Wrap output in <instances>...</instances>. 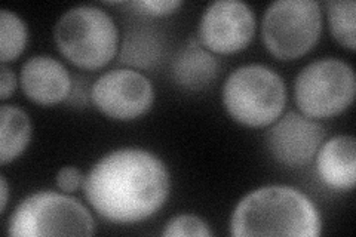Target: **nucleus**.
<instances>
[{"label":"nucleus","instance_id":"nucleus-1","mask_svg":"<svg viewBox=\"0 0 356 237\" xmlns=\"http://www.w3.org/2000/svg\"><path fill=\"white\" fill-rule=\"evenodd\" d=\"M85 196L103 218L131 224L150 218L170 195L168 169L140 149L111 152L98 161L83 183Z\"/></svg>","mask_w":356,"mask_h":237},{"label":"nucleus","instance_id":"nucleus-2","mask_svg":"<svg viewBox=\"0 0 356 237\" xmlns=\"http://www.w3.org/2000/svg\"><path fill=\"white\" fill-rule=\"evenodd\" d=\"M232 234L297 236L321 234V218L312 200L286 186H267L245 196L232 215Z\"/></svg>","mask_w":356,"mask_h":237},{"label":"nucleus","instance_id":"nucleus-3","mask_svg":"<svg viewBox=\"0 0 356 237\" xmlns=\"http://www.w3.org/2000/svg\"><path fill=\"white\" fill-rule=\"evenodd\" d=\"M58 51L74 65L102 69L118 51V28L111 17L97 6L72 8L54 30Z\"/></svg>","mask_w":356,"mask_h":237},{"label":"nucleus","instance_id":"nucleus-4","mask_svg":"<svg viewBox=\"0 0 356 237\" xmlns=\"http://www.w3.org/2000/svg\"><path fill=\"white\" fill-rule=\"evenodd\" d=\"M222 103L236 122L251 128L270 125L286 103L282 77L261 64L243 65L222 86Z\"/></svg>","mask_w":356,"mask_h":237},{"label":"nucleus","instance_id":"nucleus-5","mask_svg":"<svg viewBox=\"0 0 356 237\" xmlns=\"http://www.w3.org/2000/svg\"><path fill=\"white\" fill-rule=\"evenodd\" d=\"M14 237L92 236L95 224L82 203L57 191H39L22 200L9 218Z\"/></svg>","mask_w":356,"mask_h":237},{"label":"nucleus","instance_id":"nucleus-6","mask_svg":"<svg viewBox=\"0 0 356 237\" xmlns=\"http://www.w3.org/2000/svg\"><path fill=\"white\" fill-rule=\"evenodd\" d=\"M355 91L353 69L337 58L310 63L298 73L294 83L296 103L310 119L340 115L352 104Z\"/></svg>","mask_w":356,"mask_h":237},{"label":"nucleus","instance_id":"nucleus-7","mask_svg":"<svg viewBox=\"0 0 356 237\" xmlns=\"http://www.w3.org/2000/svg\"><path fill=\"white\" fill-rule=\"evenodd\" d=\"M321 31L322 14L315 0H277L263 15L264 44L280 60H294L309 52Z\"/></svg>","mask_w":356,"mask_h":237},{"label":"nucleus","instance_id":"nucleus-8","mask_svg":"<svg viewBox=\"0 0 356 237\" xmlns=\"http://www.w3.org/2000/svg\"><path fill=\"white\" fill-rule=\"evenodd\" d=\"M91 99L103 115L116 120H132L152 107L154 92L146 76L131 69H120L97 79Z\"/></svg>","mask_w":356,"mask_h":237},{"label":"nucleus","instance_id":"nucleus-9","mask_svg":"<svg viewBox=\"0 0 356 237\" xmlns=\"http://www.w3.org/2000/svg\"><path fill=\"white\" fill-rule=\"evenodd\" d=\"M255 31L252 9L241 0H218L211 3L199 22V40L211 52L242 51Z\"/></svg>","mask_w":356,"mask_h":237},{"label":"nucleus","instance_id":"nucleus-10","mask_svg":"<svg viewBox=\"0 0 356 237\" xmlns=\"http://www.w3.org/2000/svg\"><path fill=\"white\" fill-rule=\"evenodd\" d=\"M324 138L321 123L291 111L267 131L266 144L277 162L296 167L314 159Z\"/></svg>","mask_w":356,"mask_h":237},{"label":"nucleus","instance_id":"nucleus-11","mask_svg":"<svg viewBox=\"0 0 356 237\" xmlns=\"http://www.w3.org/2000/svg\"><path fill=\"white\" fill-rule=\"evenodd\" d=\"M22 91L33 103L54 106L67 99L72 91V79L65 67L48 55L31 56L19 73Z\"/></svg>","mask_w":356,"mask_h":237},{"label":"nucleus","instance_id":"nucleus-12","mask_svg":"<svg viewBox=\"0 0 356 237\" xmlns=\"http://www.w3.org/2000/svg\"><path fill=\"white\" fill-rule=\"evenodd\" d=\"M318 174L328 187L350 190L356 179V142L350 135L327 141L318 153Z\"/></svg>","mask_w":356,"mask_h":237},{"label":"nucleus","instance_id":"nucleus-13","mask_svg":"<svg viewBox=\"0 0 356 237\" xmlns=\"http://www.w3.org/2000/svg\"><path fill=\"white\" fill-rule=\"evenodd\" d=\"M220 63L216 56L202 48L197 39L188 40L177 52L172 61V76L181 88L199 91L216 81Z\"/></svg>","mask_w":356,"mask_h":237},{"label":"nucleus","instance_id":"nucleus-14","mask_svg":"<svg viewBox=\"0 0 356 237\" xmlns=\"http://www.w3.org/2000/svg\"><path fill=\"white\" fill-rule=\"evenodd\" d=\"M31 137V125L27 113L15 106L0 107V162L3 165L27 149Z\"/></svg>","mask_w":356,"mask_h":237},{"label":"nucleus","instance_id":"nucleus-15","mask_svg":"<svg viewBox=\"0 0 356 237\" xmlns=\"http://www.w3.org/2000/svg\"><path fill=\"white\" fill-rule=\"evenodd\" d=\"M162 58L161 39L149 28L129 31L120 48V63L137 69H152Z\"/></svg>","mask_w":356,"mask_h":237},{"label":"nucleus","instance_id":"nucleus-16","mask_svg":"<svg viewBox=\"0 0 356 237\" xmlns=\"http://www.w3.org/2000/svg\"><path fill=\"white\" fill-rule=\"evenodd\" d=\"M27 44V27L15 13L2 9L0 13V60L2 64L14 61Z\"/></svg>","mask_w":356,"mask_h":237},{"label":"nucleus","instance_id":"nucleus-17","mask_svg":"<svg viewBox=\"0 0 356 237\" xmlns=\"http://www.w3.org/2000/svg\"><path fill=\"white\" fill-rule=\"evenodd\" d=\"M330 28L341 47L355 49V10L353 0H331L327 3Z\"/></svg>","mask_w":356,"mask_h":237},{"label":"nucleus","instance_id":"nucleus-18","mask_svg":"<svg viewBox=\"0 0 356 237\" xmlns=\"http://www.w3.org/2000/svg\"><path fill=\"white\" fill-rule=\"evenodd\" d=\"M163 236L177 237V236H197V237H208L211 231L205 221L195 215H178L174 217L168 224L165 225L162 231Z\"/></svg>","mask_w":356,"mask_h":237},{"label":"nucleus","instance_id":"nucleus-19","mask_svg":"<svg viewBox=\"0 0 356 237\" xmlns=\"http://www.w3.org/2000/svg\"><path fill=\"white\" fill-rule=\"evenodd\" d=\"M128 6H132L137 9V13L144 15L163 17L172 14L175 9L181 6V2H177V0H140V2L128 3Z\"/></svg>","mask_w":356,"mask_h":237},{"label":"nucleus","instance_id":"nucleus-20","mask_svg":"<svg viewBox=\"0 0 356 237\" xmlns=\"http://www.w3.org/2000/svg\"><path fill=\"white\" fill-rule=\"evenodd\" d=\"M85 178L79 169L74 166H65L60 169V172L57 174V186L65 191V193H73V191H77L81 187H83Z\"/></svg>","mask_w":356,"mask_h":237},{"label":"nucleus","instance_id":"nucleus-21","mask_svg":"<svg viewBox=\"0 0 356 237\" xmlns=\"http://www.w3.org/2000/svg\"><path fill=\"white\" fill-rule=\"evenodd\" d=\"M17 88V77L14 72H10L6 64H2V69H0V98L6 99Z\"/></svg>","mask_w":356,"mask_h":237},{"label":"nucleus","instance_id":"nucleus-22","mask_svg":"<svg viewBox=\"0 0 356 237\" xmlns=\"http://www.w3.org/2000/svg\"><path fill=\"white\" fill-rule=\"evenodd\" d=\"M0 181H2V211H5L6 203H8V184H6L5 177H2Z\"/></svg>","mask_w":356,"mask_h":237}]
</instances>
